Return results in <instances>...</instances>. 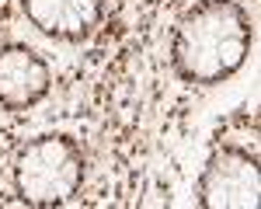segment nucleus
<instances>
[{
  "label": "nucleus",
  "mask_w": 261,
  "mask_h": 209,
  "mask_svg": "<svg viewBox=\"0 0 261 209\" xmlns=\"http://www.w3.org/2000/svg\"><path fill=\"white\" fill-rule=\"evenodd\" d=\"M84 181V153L70 136H39L18 153L14 185L32 206L66 202Z\"/></svg>",
  "instance_id": "obj_2"
},
{
  "label": "nucleus",
  "mask_w": 261,
  "mask_h": 209,
  "mask_svg": "<svg viewBox=\"0 0 261 209\" xmlns=\"http://www.w3.org/2000/svg\"><path fill=\"white\" fill-rule=\"evenodd\" d=\"M202 206L254 209L258 206V157L241 146H220L202 171Z\"/></svg>",
  "instance_id": "obj_3"
},
{
  "label": "nucleus",
  "mask_w": 261,
  "mask_h": 209,
  "mask_svg": "<svg viewBox=\"0 0 261 209\" xmlns=\"http://www.w3.org/2000/svg\"><path fill=\"white\" fill-rule=\"evenodd\" d=\"M49 91V66L35 49L11 42L0 49V104L4 108H28L45 98Z\"/></svg>",
  "instance_id": "obj_4"
},
{
  "label": "nucleus",
  "mask_w": 261,
  "mask_h": 209,
  "mask_svg": "<svg viewBox=\"0 0 261 209\" xmlns=\"http://www.w3.org/2000/svg\"><path fill=\"white\" fill-rule=\"evenodd\" d=\"M251 21L233 0H202L178 24L174 66L185 81L216 84L244 66Z\"/></svg>",
  "instance_id": "obj_1"
},
{
  "label": "nucleus",
  "mask_w": 261,
  "mask_h": 209,
  "mask_svg": "<svg viewBox=\"0 0 261 209\" xmlns=\"http://www.w3.org/2000/svg\"><path fill=\"white\" fill-rule=\"evenodd\" d=\"M60 7H63L60 39L66 42H84L101 18V0H60Z\"/></svg>",
  "instance_id": "obj_5"
}]
</instances>
